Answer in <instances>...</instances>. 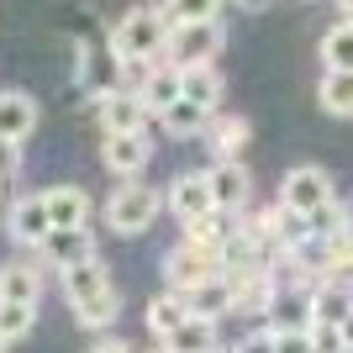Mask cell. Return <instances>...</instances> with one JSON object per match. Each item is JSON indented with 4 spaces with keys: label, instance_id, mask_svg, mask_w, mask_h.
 I'll return each mask as SVG.
<instances>
[{
    "label": "cell",
    "instance_id": "obj_15",
    "mask_svg": "<svg viewBox=\"0 0 353 353\" xmlns=\"http://www.w3.org/2000/svg\"><path fill=\"white\" fill-rule=\"evenodd\" d=\"M269 327H274V332H311V327H316V306H311V290H290V285H285V290L274 295Z\"/></svg>",
    "mask_w": 353,
    "mask_h": 353
},
{
    "label": "cell",
    "instance_id": "obj_10",
    "mask_svg": "<svg viewBox=\"0 0 353 353\" xmlns=\"http://www.w3.org/2000/svg\"><path fill=\"white\" fill-rule=\"evenodd\" d=\"M148 117H153V111H148L143 105V95H137V90H105L101 95V127L105 132H148Z\"/></svg>",
    "mask_w": 353,
    "mask_h": 353
},
{
    "label": "cell",
    "instance_id": "obj_16",
    "mask_svg": "<svg viewBox=\"0 0 353 353\" xmlns=\"http://www.w3.org/2000/svg\"><path fill=\"white\" fill-rule=\"evenodd\" d=\"M237 285V316H269L274 311V295H280V274L274 269H259V274H243Z\"/></svg>",
    "mask_w": 353,
    "mask_h": 353
},
{
    "label": "cell",
    "instance_id": "obj_42",
    "mask_svg": "<svg viewBox=\"0 0 353 353\" xmlns=\"http://www.w3.org/2000/svg\"><path fill=\"white\" fill-rule=\"evenodd\" d=\"M221 353H243V348H237V343H232V348H221Z\"/></svg>",
    "mask_w": 353,
    "mask_h": 353
},
{
    "label": "cell",
    "instance_id": "obj_5",
    "mask_svg": "<svg viewBox=\"0 0 353 353\" xmlns=\"http://www.w3.org/2000/svg\"><path fill=\"white\" fill-rule=\"evenodd\" d=\"M227 43V32L221 21H190V27H174L169 32V48H163V59L179 63V69H195V63H211Z\"/></svg>",
    "mask_w": 353,
    "mask_h": 353
},
{
    "label": "cell",
    "instance_id": "obj_35",
    "mask_svg": "<svg viewBox=\"0 0 353 353\" xmlns=\"http://www.w3.org/2000/svg\"><path fill=\"white\" fill-rule=\"evenodd\" d=\"M274 353H316L311 332H274Z\"/></svg>",
    "mask_w": 353,
    "mask_h": 353
},
{
    "label": "cell",
    "instance_id": "obj_40",
    "mask_svg": "<svg viewBox=\"0 0 353 353\" xmlns=\"http://www.w3.org/2000/svg\"><path fill=\"white\" fill-rule=\"evenodd\" d=\"M338 11H343V16H348V21H353V0H338Z\"/></svg>",
    "mask_w": 353,
    "mask_h": 353
},
{
    "label": "cell",
    "instance_id": "obj_32",
    "mask_svg": "<svg viewBox=\"0 0 353 353\" xmlns=\"http://www.w3.org/2000/svg\"><path fill=\"white\" fill-rule=\"evenodd\" d=\"M221 0H163V16L174 27H190V21H216Z\"/></svg>",
    "mask_w": 353,
    "mask_h": 353
},
{
    "label": "cell",
    "instance_id": "obj_9",
    "mask_svg": "<svg viewBox=\"0 0 353 353\" xmlns=\"http://www.w3.org/2000/svg\"><path fill=\"white\" fill-rule=\"evenodd\" d=\"M148 159H153V143H148V132H105L101 163L111 169V174L137 179V174L148 169Z\"/></svg>",
    "mask_w": 353,
    "mask_h": 353
},
{
    "label": "cell",
    "instance_id": "obj_21",
    "mask_svg": "<svg viewBox=\"0 0 353 353\" xmlns=\"http://www.w3.org/2000/svg\"><path fill=\"white\" fill-rule=\"evenodd\" d=\"M185 322H190V301L179 290H163V295L148 301V332H153V338H169V332H179Z\"/></svg>",
    "mask_w": 353,
    "mask_h": 353
},
{
    "label": "cell",
    "instance_id": "obj_8",
    "mask_svg": "<svg viewBox=\"0 0 353 353\" xmlns=\"http://www.w3.org/2000/svg\"><path fill=\"white\" fill-rule=\"evenodd\" d=\"M163 206L179 216V227L195 216H211L216 211V195H211V174H174L169 190H163Z\"/></svg>",
    "mask_w": 353,
    "mask_h": 353
},
{
    "label": "cell",
    "instance_id": "obj_12",
    "mask_svg": "<svg viewBox=\"0 0 353 353\" xmlns=\"http://www.w3.org/2000/svg\"><path fill=\"white\" fill-rule=\"evenodd\" d=\"M185 301H190V316L221 322L227 311H237V285H232V274H211V280H201L195 290H185Z\"/></svg>",
    "mask_w": 353,
    "mask_h": 353
},
{
    "label": "cell",
    "instance_id": "obj_20",
    "mask_svg": "<svg viewBox=\"0 0 353 353\" xmlns=\"http://www.w3.org/2000/svg\"><path fill=\"white\" fill-rule=\"evenodd\" d=\"M48 195V211H53V227H90V190L85 185H53Z\"/></svg>",
    "mask_w": 353,
    "mask_h": 353
},
{
    "label": "cell",
    "instance_id": "obj_43",
    "mask_svg": "<svg viewBox=\"0 0 353 353\" xmlns=\"http://www.w3.org/2000/svg\"><path fill=\"white\" fill-rule=\"evenodd\" d=\"M6 348H11V343H6V338H0V353H6Z\"/></svg>",
    "mask_w": 353,
    "mask_h": 353
},
{
    "label": "cell",
    "instance_id": "obj_11",
    "mask_svg": "<svg viewBox=\"0 0 353 353\" xmlns=\"http://www.w3.org/2000/svg\"><path fill=\"white\" fill-rule=\"evenodd\" d=\"M206 174H211V195H216V211H243V206H248L253 179H248V169H243V159H216Z\"/></svg>",
    "mask_w": 353,
    "mask_h": 353
},
{
    "label": "cell",
    "instance_id": "obj_2",
    "mask_svg": "<svg viewBox=\"0 0 353 353\" xmlns=\"http://www.w3.org/2000/svg\"><path fill=\"white\" fill-rule=\"evenodd\" d=\"M159 211H163V195L153 190V185L127 179V185H121V190H111V201L101 206V221H105L117 237H137V232H148V227L159 221Z\"/></svg>",
    "mask_w": 353,
    "mask_h": 353
},
{
    "label": "cell",
    "instance_id": "obj_4",
    "mask_svg": "<svg viewBox=\"0 0 353 353\" xmlns=\"http://www.w3.org/2000/svg\"><path fill=\"white\" fill-rule=\"evenodd\" d=\"M211 274H221V253L216 248H195V243H185L179 237L174 248L163 253V290H195L201 280H211Z\"/></svg>",
    "mask_w": 353,
    "mask_h": 353
},
{
    "label": "cell",
    "instance_id": "obj_17",
    "mask_svg": "<svg viewBox=\"0 0 353 353\" xmlns=\"http://www.w3.org/2000/svg\"><path fill=\"white\" fill-rule=\"evenodd\" d=\"M201 137H206V148L216 153V159H243V148H248L253 127H248V117H227V111H216V117H211V127H206Z\"/></svg>",
    "mask_w": 353,
    "mask_h": 353
},
{
    "label": "cell",
    "instance_id": "obj_14",
    "mask_svg": "<svg viewBox=\"0 0 353 353\" xmlns=\"http://www.w3.org/2000/svg\"><path fill=\"white\" fill-rule=\"evenodd\" d=\"M32 132H37V101L27 90H0V137L27 143Z\"/></svg>",
    "mask_w": 353,
    "mask_h": 353
},
{
    "label": "cell",
    "instance_id": "obj_18",
    "mask_svg": "<svg viewBox=\"0 0 353 353\" xmlns=\"http://www.w3.org/2000/svg\"><path fill=\"white\" fill-rule=\"evenodd\" d=\"M43 264H32V259H11V264H0V301H32L37 306V295H43Z\"/></svg>",
    "mask_w": 353,
    "mask_h": 353
},
{
    "label": "cell",
    "instance_id": "obj_23",
    "mask_svg": "<svg viewBox=\"0 0 353 353\" xmlns=\"http://www.w3.org/2000/svg\"><path fill=\"white\" fill-rule=\"evenodd\" d=\"M221 74H216V63H195V69H185V101H195V105H206L211 117L221 111Z\"/></svg>",
    "mask_w": 353,
    "mask_h": 353
},
{
    "label": "cell",
    "instance_id": "obj_24",
    "mask_svg": "<svg viewBox=\"0 0 353 353\" xmlns=\"http://www.w3.org/2000/svg\"><path fill=\"white\" fill-rule=\"evenodd\" d=\"M117 316H121L117 285H111V290H101V295H90L85 306H74V322L85 327V332H105V327H117Z\"/></svg>",
    "mask_w": 353,
    "mask_h": 353
},
{
    "label": "cell",
    "instance_id": "obj_1",
    "mask_svg": "<svg viewBox=\"0 0 353 353\" xmlns=\"http://www.w3.org/2000/svg\"><path fill=\"white\" fill-rule=\"evenodd\" d=\"M169 32H174V21L163 16V6H153V11H127L111 27V59L117 63H143V59H163V48H169Z\"/></svg>",
    "mask_w": 353,
    "mask_h": 353
},
{
    "label": "cell",
    "instance_id": "obj_26",
    "mask_svg": "<svg viewBox=\"0 0 353 353\" xmlns=\"http://www.w3.org/2000/svg\"><path fill=\"white\" fill-rule=\"evenodd\" d=\"M159 127L169 137H195V132H206V127H211V111H206V105H195V101H174L159 117Z\"/></svg>",
    "mask_w": 353,
    "mask_h": 353
},
{
    "label": "cell",
    "instance_id": "obj_25",
    "mask_svg": "<svg viewBox=\"0 0 353 353\" xmlns=\"http://www.w3.org/2000/svg\"><path fill=\"white\" fill-rule=\"evenodd\" d=\"M163 343H169L174 353H221L216 322H206V316H190V322L179 327V332H169Z\"/></svg>",
    "mask_w": 353,
    "mask_h": 353
},
{
    "label": "cell",
    "instance_id": "obj_38",
    "mask_svg": "<svg viewBox=\"0 0 353 353\" xmlns=\"http://www.w3.org/2000/svg\"><path fill=\"white\" fill-rule=\"evenodd\" d=\"M237 11H269V6H274V0H232Z\"/></svg>",
    "mask_w": 353,
    "mask_h": 353
},
{
    "label": "cell",
    "instance_id": "obj_34",
    "mask_svg": "<svg viewBox=\"0 0 353 353\" xmlns=\"http://www.w3.org/2000/svg\"><path fill=\"white\" fill-rule=\"evenodd\" d=\"M16 174H21V143L0 137V190H6V185H11Z\"/></svg>",
    "mask_w": 353,
    "mask_h": 353
},
{
    "label": "cell",
    "instance_id": "obj_7",
    "mask_svg": "<svg viewBox=\"0 0 353 353\" xmlns=\"http://www.w3.org/2000/svg\"><path fill=\"white\" fill-rule=\"evenodd\" d=\"M6 232H11V243H21V248H43L48 232H53V211H48V195H16L11 211H6Z\"/></svg>",
    "mask_w": 353,
    "mask_h": 353
},
{
    "label": "cell",
    "instance_id": "obj_6",
    "mask_svg": "<svg viewBox=\"0 0 353 353\" xmlns=\"http://www.w3.org/2000/svg\"><path fill=\"white\" fill-rule=\"evenodd\" d=\"M85 259H101V253H95V232H90V227H53V232H48V243L37 248V264H43L48 274H63V269L85 264Z\"/></svg>",
    "mask_w": 353,
    "mask_h": 353
},
{
    "label": "cell",
    "instance_id": "obj_3",
    "mask_svg": "<svg viewBox=\"0 0 353 353\" xmlns=\"http://www.w3.org/2000/svg\"><path fill=\"white\" fill-rule=\"evenodd\" d=\"M327 201H338V195H332V174H327L322 163H295L290 174L280 179V206L295 211V216H311Z\"/></svg>",
    "mask_w": 353,
    "mask_h": 353
},
{
    "label": "cell",
    "instance_id": "obj_29",
    "mask_svg": "<svg viewBox=\"0 0 353 353\" xmlns=\"http://www.w3.org/2000/svg\"><path fill=\"white\" fill-rule=\"evenodd\" d=\"M227 216L232 211H211V216H195V221H185V243H195V248H216L221 253V243H227Z\"/></svg>",
    "mask_w": 353,
    "mask_h": 353
},
{
    "label": "cell",
    "instance_id": "obj_39",
    "mask_svg": "<svg viewBox=\"0 0 353 353\" xmlns=\"http://www.w3.org/2000/svg\"><path fill=\"white\" fill-rule=\"evenodd\" d=\"M343 338H348V353H353V316L343 322Z\"/></svg>",
    "mask_w": 353,
    "mask_h": 353
},
{
    "label": "cell",
    "instance_id": "obj_22",
    "mask_svg": "<svg viewBox=\"0 0 353 353\" xmlns=\"http://www.w3.org/2000/svg\"><path fill=\"white\" fill-rule=\"evenodd\" d=\"M311 306H316V322H348L353 316V280H322L311 290Z\"/></svg>",
    "mask_w": 353,
    "mask_h": 353
},
{
    "label": "cell",
    "instance_id": "obj_37",
    "mask_svg": "<svg viewBox=\"0 0 353 353\" xmlns=\"http://www.w3.org/2000/svg\"><path fill=\"white\" fill-rule=\"evenodd\" d=\"M90 353H137V348L121 338H101V343H90Z\"/></svg>",
    "mask_w": 353,
    "mask_h": 353
},
{
    "label": "cell",
    "instance_id": "obj_36",
    "mask_svg": "<svg viewBox=\"0 0 353 353\" xmlns=\"http://www.w3.org/2000/svg\"><path fill=\"white\" fill-rule=\"evenodd\" d=\"M237 348H243V353H274V327H259V332H248V338H243V343H237Z\"/></svg>",
    "mask_w": 353,
    "mask_h": 353
},
{
    "label": "cell",
    "instance_id": "obj_41",
    "mask_svg": "<svg viewBox=\"0 0 353 353\" xmlns=\"http://www.w3.org/2000/svg\"><path fill=\"white\" fill-rule=\"evenodd\" d=\"M148 353H174V348H169V343H159V348H148Z\"/></svg>",
    "mask_w": 353,
    "mask_h": 353
},
{
    "label": "cell",
    "instance_id": "obj_27",
    "mask_svg": "<svg viewBox=\"0 0 353 353\" xmlns=\"http://www.w3.org/2000/svg\"><path fill=\"white\" fill-rule=\"evenodd\" d=\"M316 101H322L327 117H353V74H322V85H316Z\"/></svg>",
    "mask_w": 353,
    "mask_h": 353
},
{
    "label": "cell",
    "instance_id": "obj_13",
    "mask_svg": "<svg viewBox=\"0 0 353 353\" xmlns=\"http://www.w3.org/2000/svg\"><path fill=\"white\" fill-rule=\"evenodd\" d=\"M174 101H185V69L169 59L153 63V74H148V85H143V105L153 111V117H163Z\"/></svg>",
    "mask_w": 353,
    "mask_h": 353
},
{
    "label": "cell",
    "instance_id": "obj_28",
    "mask_svg": "<svg viewBox=\"0 0 353 353\" xmlns=\"http://www.w3.org/2000/svg\"><path fill=\"white\" fill-rule=\"evenodd\" d=\"M322 63L332 74H353V21H338L322 37Z\"/></svg>",
    "mask_w": 353,
    "mask_h": 353
},
{
    "label": "cell",
    "instance_id": "obj_33",
    "mask_svg": "<svg viewBox=\"0 0 353 353\" xmlns=\"http://www.w3.org/2000/svg\"><path fill=\"white\" fill-rule=\"evenodd\" d=\"M311 343H316V353H348V338H343L338 322H316L311 327Z\"/></svg>",
    "mask_w": 353,
    "mask_h": 353
},
{
    "label": "cell",
    "instance_id": "obj_30",
    "mask_svg": "<svg viewBox=\"0 0 353 353\" xmlns=\"http://www.w3.org/2000/svg\"><path fill=\"white\" fill-rule=\"evenodd\" d=\"M306 227H311V237H316V243H338V237H348V232H353L348 211H343L338 201H327L322 211H311V216H306Z\"/></svg>",
    "mask_w": 353,
    "mask_h": 353
},
{
    "label": "cell",
    "instance_id": "obj_19",
    "mask_svg": "<svg viewBox=\"0 0 353 353\" xmlns=\"http://www.w3.org/2000/svg\"><path fill=\"white\" fill-rule=\"evenodd\" d=\"M59 285H63V301H69V306H85L90 295L111 290V274H105V264H101V259H85V264L63 269V274H59Z\"/></svg>",
    "mask_w": 353,
    "mask_h": 353
},
{
    "label": "cell",
    "instance_id": "obj_31",
    "mask_svg": "<svg viewBox=\"0 0 353 353\" xmlns=\"http://www.w3.org/2000/svg\"><path fill=\"white\" fill-rule=\"evenodd\" d=\"M37 327V306L32 301H0V338L6 343H21Z\"/></svg>",
    "mask_w": 353,
    "mask_h": 353
}]
</instances>
